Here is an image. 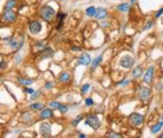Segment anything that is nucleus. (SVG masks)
I'll return each mask as SVG.
<instances>
[{"instance_id":"f257e3e1","label":"nucleus","mask_w":163,"mask_h":138,"mask_svg":"<svg viewBox=\"0 0 163 138\" xmlns=\"http://www.w3.org/2000/svg\"><path fill=\"white\" fill-rule=\"evenodd\" d=\"M55 16V10L49 5H45L40 9V17L42 18L44 21L50 22Z\"/></svg>"},{"instance_id":"f03ea898","label":"nucleus","mask_w":163,"mask_h":138,"mask_svg":"<svg viewBox=\"0 0 163 138\" xmlns=\"http://www.w3.org/2000/svg\"><path fill=\"white\" fill-rule=\"evenodd\" d=\"M85 124L88 125L93 130H98L101 126V121L96 114H90L85 118Z\"/></svg>"},{"instance_id":"7ed1b4c3","label":"nucleus","mask_w":163,"mask_h":138,"mask_svg":"<svg viewBox=\"0 0 163 138\" xmlns=\"http://www.w3.org/2000/svg\"><path fill=\"white\" fill-rule=\"evenodd\" d=\"M134 64H135V59L130 55H124L123 57H121V59L119 60V65L125 69L132 68L134 66Z\"/></svg>"},{"instance_id":"20e7f679","label":"nucleus","mask_w":163,"mask_h":138,"mask_svg":"<svg viewBox=\"0 0 163 138\" xmlns=\"http://www.w3.org/2000/svg\"><path fill=\"white\" fill-rule=\"evenodd\" d=\"M151 96V90L148 87L145 86H139L137 89V97L141 101H146L148 100Z\"/></svg>"},{"instance_id":"39448f33","label":"nucleus","mask_w":163,"mask_h":138,"mask_svg":"<svg viewBox=\"0 0 163 138\" xmlns=\"http://www.w3.org/2000/svg\"><path fill=\"white\" fill-rule=\"evenodd\" d=\"M5 40L8 41V44L10 46V48L14 51H17L21 48V46L23 45V42H24V39L23 37L21 38H15V37H11V38H5Z\"/></svg>"},{"instance_id":"423d86ee","label":"nucleus","mask_w":163,"mask_h":138,"mask_svg":"<svg viewBox=\"0 0 163 138\" xmlns=\"http://www.w3.org/2000/svg\"><path fill=\"white\" fill-rule=\"evenodd\" d=\"M144 119L145 117L144 115H142L140 113H137V112H133L129 115V121L130 123L132 124L133 126H140L144 123Z\"/></svg>"},{"instance_id":"0eeeda50","label":"nucleus","mask_w":163,"mask_h":138,"mask_svg":"<svg viewBox=\"0 0 163 138\" xmlns=\"http://www.w3.org/2000/svg\"><path fill=\"white\" fill-rule=\"evenodd\" d=\"M16 20V13L12 9H4L2 14V21L5 23H12Z\"/></svg>"},{"instance_id":"6e6552de","label":"nucleus","mask_w":163,"mask_h":138,"mask_svg":"<svg viewBox=\"0 0 163 138\" xmlns=\"http://www.w3.org/2000/svg\"><path fill=\"white\" fill-rule=\"evenodd\" d=\"M42 29V25L38 20H33L29 23V31L31 34H38Z\"/></svg>"},{"instance_id":"1a4fd4ad","label":"nucleus","mask_w":163,"mask_h":138,"mask_svg":"<svg viewBox=\"0 0 163 138\" xmlns=\"http://www.w3.org/2000/svg\"><path fill=\"white\" fill-rule=\"evenodd\" d=\"M154 66H149L148 69L146 70L145 74L143 76V82L147 83V84H150L153 80V76H154Z\"/></svg>"},{"instance_id":"9d476101","label":"nucleus","mask_w":163,"mask_h":138,"mask_svg":"<svg viewBox=\"0 0 163 138\" xmlns=\"http://www.w3.org/2000/svg\"><path fill=\"white\" fill-rule=\"evenodd\" d=\"M39 130H40V133L42 136L44 137H49L51 134V126L50 124L47 123V122H43V123L40 124V127H39Z\"/></svg>"},{"instance_id":"9b49d317","label":"nucleus","mask_w":163,"mask_h":138,"mask_svg":"<svg viewBox=\"0 0 163 138\" xmlns=\"http://www.w3.org/2000/svg\"><path fill=\"white\" fill-rule=\"evenodd\" d=\"M90 63H91V57L87 53H83L82 55H80L78 62H77L78 65H83V66H87Z\"/></svg>"},{"instance_id":"f8f14e48","label":"nucleus","mask_w":163,"mask_h":138,"mask_svg":"<svg viewBox=\"0 0 163 138\" xmlns=\"http://www.w3.org/2000/svg\"><path fill=\"white\" fill-rule=\"evenodd\" d=\"M54 54V51L51 49L50 47L46 46V47H43V49L39 52V55L41 59H46L49 58V57H52Z\"/></svg>"},{"instance_id":"ddd939ff","label":"nucleus","mask_w":163,"mask_h":138,"mask_svg":"<svg viewBox=\"0 0 163 138\" xmlns=\"http://www.w3.org/2000/svg\"><path fill=\"white\" fill-rule=\"evenodd\" d=\"M94 17L98 20L104 19V18L107 17V11H106V9L102 8V7H99V8L96 9V12H95Z\"/></svg>"},{"instance_id":"4468645a","label":"nucleus","mask_w":163,"mask_h":138,"mask_svg":"<svg viewBox=\"0 0 163 138\" xmlns=\"http://www.w3.org/2000/svg\"><path fill=\"white\" fill-rule=\"evenodd\" d=\"M40 117L42 119H47L53 117V110L50 108H45L42 109V111L40 112Z\"/></svg>"},{"instance_id":"2eb2a0df","label":"nucleus","mask_w":163,"mask_h":138,"mask_svg":"<svg viewBox=\"0 0 163 138\" xmlns=\"http://www.w3.org/2000/svg\"><path fill=\"white\" fill-rule=\"evenodd\" d=\"M162 127H163V121L161 120L160 122H158V123L154 124V125L152 126L151 128H150V132H151L152 134H156L162 129Z\"/></svg>"},{"instance_id":"dca6fc26","label":"nucleus","mask_w":163,"mask_h":138,"mask_svg":"<svg viewBox=\"0 0 163 138\" xmlns=\"http://www.w3.org/2000/svg\"><path fill=\"white\" fill-rule=\"evenodd\" d=\"M142 74H143V69H142V67L140 65H138V66H136L135 68L133 69L132 71V77L133 78H139L142 76Z\"/></svg>"},{"instance_id":"f3484780","label":"nucleus","mask_w":163,"mask_h":138,"mask_svg":"<svg viewBox=\"0 0 163 138\" xmlns=\"http://www.w3.org/2000/svg\"><path fill=\"white\" fill-rule=\"evenodd\" d=\"M102 59H103V55H102V54H101V55H98L96 58L93 59V61H92V63H91V68L92 69L96 68L98 65H99L102 62Z\"/></svg>"},{"instance_id":"a211bd4d","label":"nucleus","mask_w":163,"mask_h":138,"mask_svg":"<svg viewBox=\"0 0 163 138\" xmlns=\"http://www.w3.org/2000/svg\"><path fill=\"white\" fill-rule=\"evenodd\" d=\"M70 74L67 73V72H63V73L60 74V76H59V81L62 82V83H66V82H69L70 81Z\"/></svg>"},{"instance_id":"6ab92c4d","label":"nucleus","mask_w":163,"mask_h":138,"mask_svg":"<svg viewBox=\"0 0 163 138\" xmlns=\"http://www.w3.org/2000/svg\"><path fill=\"white\" fill-rule=\"evenodd\" d=\"M130 9V4L128 3H121L117 6V10L120 12H128Z\"/></svg>"},{"instance_id":"aec40b11","label":"nucleus","mask_w":163,"mask_h":138,"mask_svg":"<svg viewBox=\"0 0 163 138\" xmlns=\"http://www.w3.org/2000/svg\"><path fill=\"white\" fill-rule=\"evenodd\" d=\"M18 82L24 86H29L33 83V80L29 79V78H18Z\"/></svg>"},{"instance_id":"412c9836","label":"nucleus","mask_w":163,"mask_h":138,"mask_svg":"<svg viewBox=\"0 0 163 138\" xmlns=\"http://www.w3.org/2000/svg\"><path fill=\"white\" fill-rule=\"evenodd\" d=\"M33 119V115L32 113L30 112H25L22 114V120L24 122H26V123H29V122Z\"/></svg>"},{"instance_id":"4be33fe9","label":"nucleus","mask_w":163,"mask_h":138,"mask_svg":"<svg viewBox=\"0 0 163 138\" xmlns=\"http://www.w3.org/2000/svg\"><path fill=\"white\" fill-rule=\"evenodd\" d=\"M85 12H86V15L89 17H93L95 15V12H96V8H95L94 6H89L87 7L86 10H85Z\"/></svg>"},{"instance_id":"5701e85b","label":"nucleus","mask_w":163,"mask_h":138,"mask_svg":"<svg viewBox=\"0 0 163 138\" xmlns=\"http://www.w3.org/2000/svg\"><path fill=\"white\" fill-rule=\"evenodd\" d=\"M16 0H8L5 5V9H12L16 5Z\"/></svg>"},{"instance_id":"b1692460","label":"nucleus","mask_w":163,"mask_h":138,"mask_svg":"<svg viewBox=\"0 0 163 138\" xmlns=\"http://www.w3.org/2000/svg\"><path fill=\"white\" fill-rule=\"evenodd\" d=\"M31 109H35V110H41V109L44 108V104H41V103H32L29 106Z\"/></svg>"},{"instance_id":"393cba45","label":"nucleus","mask_w":163,"mask_h":138,"mask_svg":"<svg viewBox=\"0 0 163 138\" xmlns=\"http://www.w3.org/2000/svg\"><path fill=\"white\" fill-rule=\"evenodd\" d=\"M58 110L60 111V112H62V113H65V112H67L68 111V106L67 105H65V104H59V106H58Z\"/></svg>"},{"instance_id":"a878e982","label":"nucleus","mask_w":163,"mask_h":138,"mask_svg":"<svg viewBox=\"0 0 163 138\" xmlns=\"http://www.w3.org/2000/svg\"><path fill=\"white\" fill-rule=\"evenodd\" d=\"M89 88H90V85L89 84H83L82 85V87H81V94L82 95H85L87 92H88V90H89Z\"/></svg>"},{"instance_id":"bb28decb","label":"nucleus","mask_w":163,"mask_h":138,"mask_svg":"<svg viewBox=\"0 0 163 138\" xmlns=\"http://www.w3.org/2000/svg\"><path fill=\"white\" fill-rule=\"evenodd\" d=\"M82 118H83V116H82V115H78L77 117H75V118L73 119V121L71 122L72 125H73V126H77V124H78L79 122L82 120Z\"/></svg>"},{"instance_id":"cd10ccee","label":"nucleus","mask_w":163,"mask_h":138,"mask_svg":"<svg viewBox=\"0 0 163 138\" xmlns=\"http://www.w3.org/2000/svg\"><path fill=\"white\" fill-rule=\"evenodd\" d=\"M66 17V14L65 13H58L57 15V19L59 20V23H60V25H62V23H63V19Z\"/></svg>"},{"instance_id":"c85d7f7f","label":"nucleus","mask_w":163,"mask_h":138,"mask_svg":"<svg viewBox=\"0 0 163 138\" xmlns=\"http://www.w3.org/2000/svg\"><path fill=\"white\" fill-rule=\"evenodd\" d=\"M85 105L88 106V107H90V106H93L94 105V100L92 99V98H86L85 99Z\"/></svg>"},{"instance_id":"c756f323","label":"nucleus","mask_w":163,"mask_h":138,"mask_svg":"<svg viewBox=\"0 0 163 138\" xmlns=\"http://www.w3.org/2000/svg\"><path fill=\"white\" fill-rule=\"evenodd\" d=\"M40 96V91H34V92L32 93V96H31V100H34L36 98H38Z\"/></svg>"},{"instance_id":"7c9ffc66","label":"nucleus","mask_w":163,"mask_h":138,"mask_svg":"<svg viewBox=\"0 0 163 138\" xmlns=\"http://www.w3.org/2000/svg\"><path fill=\"white\" fill-rule=\"evenodd\" d=\"M59 102H57V101H51L50 103H49V105H50V107L51 108H58V106H59Z\"/></svg>"},{"instance_id":"2f4dec72","label":"nucleus","mask_w":163,"mask_h":138,"mask_svg":"<svg viewBox=\"0 0 163 138\" xmlns=\"http://www.w3.org/2000/svg\"><path fill=\"white\" fill-rule=\"evenodd\" d=\"M129 83H130V80H128V79H124L122 80L121 82H119L118 84L119 85H121V86H126V85H128Z\"/></svg>"},{"instance_id":"473e14b6","label":"nucleus","mask_w":163,"mask_h":138,"mask_svg":"<svg viewBox=\"0 0 163 138\" xmlns=\"http://www.w3.org/2000/svg\"><path fill=\"white\" fill-rule=\"evenodd\" d=\"M153 21H152V20H150V21H148L147 22V24H146V26L145 27H144V30H148V29H150V28L152 27V26H153Z\"/></svg>"},{"instance_id":"72a5a7b5","label":"nucleus","mask_w":163,"mask_h":138,"mask_svg":"<svg viewBox=\"0 0 163 138\" xmlns=\"http://www.w3.org/2000/svg\"><path fill=\"white\" fill-rule=\"evenodd\" d=\"M108 137H113V138H120V137H122L120 134H118V133H114V132H111V133L108 134Z\"/></svg>"},{"instance_id":"f704fd0d","label":"nucleus","mask_w":163,"mask_h":138,"mask_svg":"<svg viewBox=\"0 0 163 138\" xmlns=\"http://www.w3.org/2000/svg\"><path fill=\"white\" fill-rule=\"evenodd\" d=\"M162 14H163V7H162V8H160L158 11L155 13V18H159Z\"/></svg>"},{"instance_id":"c9c22d12","label":"nucleus","mask_w":163,"mask_h":138,"mask_svg":"<svg viewBox=\"0 0 163 138\" xmlns=\"http://www.w3.org/2000/svg\"><path fill=\"white\" fill-rule=\"evenodd\" d=\"M54 86V83L53 82H47L45 84V87L47 88V89H51V88H52Z\"/></svg>"},{"instance_id":"e433bc0d","label":"nucleus","mask_w":163,"mask_h":138,"mask_svg":"<svg viewBox=\"0 0 163 138\" xmlns=\"http://www.w3.org/2000/svg\"><path fill=\"white\" fill-rule=\"evenodd\" d=\"M5 68H6V62L4 60H1V62H0V69H5Z\"/></svg>"},{"instance_id":"4c0bfd02","label":"nucleus","mask_w":163,"mask_h":138,"mask_svg":"<svg viewBox=\"0 0 163 138\" xmlns=\"http://www.w3.org/2000/svg\"><path fill=\"white\" fill-rule=\"evenodd\" d=\"M24 91L25 92H27V93H29V94H32V93L34 92V90H33L32 88H25Z\"/></svg>"},{"instance_id":"58836bf2","label":"nucleus","mask_w":163,"mask_h":138,"mask_svg":"<svg viewBox=\"0 0 163 138\" xmlns=\"http://www.w3.org/2000/svg\"><path fill=\"white\" fill-rule=\"evenodd\" d=\"M36 46H38L39 48L44 47V43H43V42H37V43H36Z\"/></svg>"},{"instance_id":"ea45409f","label":"nucleus","mask_w":163,"mask_h":138,"mask_svg":"<svg viewBox=\"0 0 163 138\" xmlns=\"http://www.w3.org/2000/svg\"><path fill=\"white\" fill-rule=\"evenodd\" d=\"M72 50L73 51H80V48L76 47V46H73V47H72Z\"/></svg>"},{"instance_id":"a19ab883","label":"nucleus","mask_w":163,"mask_h":138,"mask_svg":"<svg viewBox=\"0 0 163 138\" xmlns=\"http://www.w3.org/2000/svg\"><path fill=\"white\" fill-rule=\"evenodd\" d=\"M78 137H80V138H86L87 136L85 134H83V133H80L79 135H78Z\"/></svg>"},{"instance_id":"79ce46f5","label":"nucleus","mask_w":163,"mask_h":138,"mask_svg":"<svg viewBox=\"0 0 163 138\" xmlns=\"http://www.w3.org/2000/svg\"><path fill=\"white\" fill-rule=\"evenodd\" d=\"M136 1H137V0H130V2H131V3H135Z\"/></svg>"},{"instance_id":"37998d69","label":"nucleus","mask_w":163,"mask_h":138,"mask_svg":"<svg viewBox=\"0 0 163 138\" xmlns=\"http://www.w3.org/2000/svg\"><path fill=\"white\" fill-rule=\"evenodd\" d=\"M159 138H163V133H161L159 135Z\"/></svg>"},{"instance_id":"c03bdc74","label":"nucleus","mask_w":163,"mask_h":138,"mask_svg":"<svg viewBox=\"0 0 163 138\" xmlns=\"http://www.w3.org/2000/svg\"><path fill=\"white\" fill-rule=\"evenodd\" d=\"M161 23H162V24H163V17L161 18Z\"/></svg>"},{"instance_id":"a18cd8bd","label":"nucleus","mask_w":163,"mask_h":138,"mask_svg":"<svg viewBox=\"0 0 163 138\" xmlns=\"http://www.w3.org/2000/svg\"><path fill=\"white\" fill-rule=\"evenodd\" d=\"M162 121H163V115H162Z\"/></svg>"}]
</instances>
